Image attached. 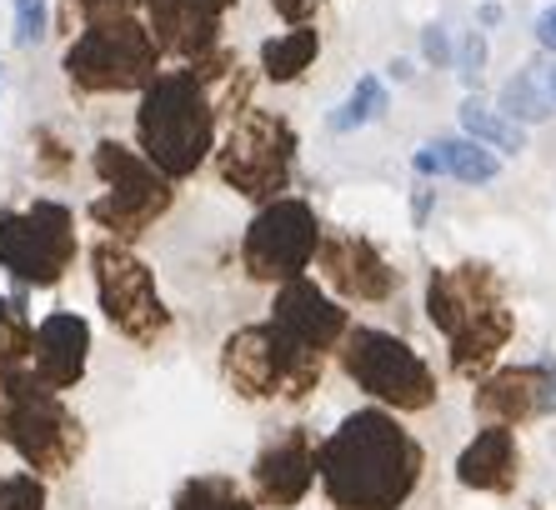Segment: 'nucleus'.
Masks as SVG:
<instances>
[{"label": "nucleus", "instance_id": "33", "mask_svg": "<svg viewBox=\"0 0 556 510\" xmlns=\"http://www.w3.org/2000/svg\"><path fill=\"white\" fill-rule=\"evenodd\" d=\"M481 26H502V5H496V0L481 5Z\"/></svg>", "mask_w": 556, "mask_h": 510}, {"label": "nucleus", "instance_id": "27", "mask_svg": "<svg viewBox=\"0 0 556 510\" xmlns=\"http://www.w3.org/2000/svg\"><path fill=\"white\" fill-rule=\"evenodd\" d=\"M46 506V485L36 475H5L0 481V510H40Z\"/></svg>", "mask_w": 556, "mask_h": 510}, {"label": "nucleus", "instance_id": "24", "mask_svg": "<svg viewBox=\"0 0 556 510\" xmlns=\"http://www.w3.org/2000/svg\"><path fill=\"white\" fill-rule=\"evenodd\" d=\"M381 115H387V86L376 76H362L356 90H351V101L331 115V130L346 136V130H362V126H371V120H381Z\"/></svg>", "mask_w": 556, "mask_h": 510}, {"label": "nucleus", "instance_id": "18", "mask_svg": "<svg viewBox=\"0 0 556 510\" xmlns=\"http://www.w3.org/2000/svg\"><path fill=\"white\" fill-rule=\"evenodd\" d=\"M517 471H521V456H517V435L506 425H486L477 431V441L462 450L456 460V475L462 485L471 490H511L517 485Z\"/></svg>", "mask_w": 556, "mask_h": 510}, {"label": "nucleus", "instance_id": "17", "mask_svg": "<svg viewBox=\"0 0 556 510\" xmlns=\"http://www.w3.org/2000/svg\"><path fill=\"white\" fill-rule=\"evenodd\" d=\"M316 481V456H311V441L301 431L281 435L276 446L261 450L256 460V496L266 506H296L301 496Z\"/></svg>", "mask_w": 556, "mask_h": 510}, {"label": "nucleus", "instance_id": "25", "mask_svg": "<svg viewBox=\"0 0 556 510\" xmlns=\"http://www.w3.org/2000/svg\"><path fill=\"white\" fill-rule=\"evenodd\" d=\"M176 510H251L247 500H241V490H236L231 481H191L181 490V500H176Z\"/></svg>", "mask_w": 556, "mask_h": 510}, {"label": "nucleus", "instance_id": "34", "mask_svg": "<svg viewBox=\"0 0 556 510\" xmlns=\"http://www.w3.org/2000/svg\"><path fill=\"white\" fill-rule=\"evenodd\" d=\"M387 71H391V80H402V86H406V80L416 76V71H412V61H391Z\"/></svg>", "mask_w": 556, "mask_h": 510}, {"label": "nucleus", "instance_id": "26", "mask_svg": "<svg viewBox=\"0 0 556 510\" xmlns=\"http://www.w3.org/2000/svg\"><path fill=\"white\" fill-rule=\"evenodd\" d=\"M11 11H15V46H40L46 40V30H51V5L46 0H11Z\"/></svg>", "mask_w": 556, "mask_h": 510}, {"label": "nucleus", "instance_id": "12", "mask_svg": "<svg viewBox=\"0 0 556 510\" xmlns=\"http://www.w3.org/2000/svg\"><path fill=\"white\" fill-rule=\"evenodd\" d=\"M477 410L492 416L496 425H517L531 416H552L556 410V366L536 360V366H511L496 370L492 381L477 391Z\"/></svg>", "mask_w": 556, "mask_h": 510}, {"label": "nucleus", "instance_id": "16", "mask_svg": "<svg viewBox=\"0 0 556 510\" xmlns=\"http://www.w3.org/2000/svg\"><path fill=\"white\" fill-rule=\"evenodd\" d=\"M231 0H151V36L155 46H170L186 61H201L216 46L220 11Z\"/></svg>", "mask_w": 556, "mask_h": 510}, {"label": "nucleus", "instance_id": "5", "mask_svg": "<svg viewBox=\"0 0 556 510\" xmlns=\"http://www.w3.org/2000/svg\"><path fill=\"white\" fill-rule=\"evenodd\" d=\"M291 161H296V136L281 115L271 111H247L231 126L226 145H220V180L236 186L251 201H276L291 180Z\"/></svg>", "mask_w": 556, "mask_h": 510}, {"label": "nucleus", "instance_id": "28", "mask_svg": "<svg viewBox=\"0 0 556 510\" xmlns=\"http://www.w3.org/2000/svg\"><path fill=\"white\" fill-rule=\"evenodd\" d=\"M481 71H486V36L471 30V36L456 46V76H462V86H477Z\"/></svg>", "mask_w": 556, "mask_h": 510}, {"label": "nucleus", "instance_id": "20", "mask_svg": "<svg viewBox=\"0 0 556 510\" xmlns=\"http://www.w3.org/2000/svg\"><path fill=\"white\" fill-rule=\"evenodd\" d=\"M462 130L471 136V141L492 145V151H502V155H521V151H527V130H521L511 115L492 111V105L481 101V95H466V105H462Z\"/></svg>", "mask_w": 556, "mask_h": 510}, {"label": "nucleus", "instance_id": "4", "mask_svg": "<svg viewBox=\"0 0 556 510\" xmlns=\"http://www.w3.org/2000/svg\"><path fill=\"white\" fill-rule=\"evenodd\" d=\"M346 370L366 396L387 400L396 410H427L437 400V375L402 335L356 326L346 331Z\"/></svg>", "mask_w": 556, "mask_h": 510}, {"label": "nucleus", "instance_id": "15", "mask_svg": "<svg viewBox=\"0 0 556 510\" xmlns=\"http://www.w3.org/2000/svg\"><path fill=\"white\" fill-rule=\"evenodd\" d=\"M86 356H91V326L80 316L55 310V316H46L36 326V350H30V360H36V375L51 385V391L76 385L80 375H86Z\"/></svg>", "mask_w": 556, "mask_h": 510}, {"label": "nucleus", "instance_id": "7", "mask_svg": "<svg viewBox=\"0 0 556 510\" xmlns=\"http://www.w3.org/2000/svg\"><path fill=\"white\" fill-rule=\"evenodd\" d=\"M226 381L241 391L247 400L261 396H306L316 375H321V356H306L296 345H286L276 335V326H247L226 341L220 356Z\"/></svg>", "mask_w": 556, "mask_h": 510}, {"label": "nucleus", "instance_id": "23", "mask_svg": "<svg viewBox=\"0 0 556 510\" xmlns=\"http://www.w3.org/2000/svg\"><path fill=\"white\" fill-rule=\"evenodd\" d=\"M36 350V331L26 320V295H0V366H21Z\"/></svg>", "mask_w": 556, "mask_h": 510}, {"label": "nucleus", "instance_id": "6", "mask_svg": "<svg viewBox=\"0 0 556 510\" xmlns=\"http://www.w3.org/2000/svg\"><path fill=\"white\" fill-rule=\"evenodd\" d=\"M76 260V226L61 201H36L30 211L0 216V266L21 285H55Z\"/></svg>", "mask_w": 556, "mask_h": 510}, {"label": "nucleus", "instance_id": "32", "mask_svg": "<svg viewBox=\"0 0 556 510\" xmlns=\"http://www.w3.org/2000/svg\"><path fill=\"white\" fill-rule=\"evenodd\" d=\"M536 40H542L546 51L556 55V5H546V11L536 15Z\"/></svg>", "mask_w": 556, "mask_h": 510}, {"label": "nucleus", "instance_id": "3", "mask_svg": "<svg viewBox=\"0 0 556 510\" xmlns=\"http://www.w3.org/2000/svg\"><path fill=\"white\" fill-rule=\"evenodd\" d=\"M161 46L130 15H101L91 30H80L76 46L65 51V71L80 90H136L155 80Z\"/></svg>", "mask_w": 556, "mask_h": 510}, {"label": "nucleus", "instance_id": "11", "mask_svg": "<svg viewBox=\"0 0 556 510\" xmlns=\"http://www.w3.org/2000/svg\"><path fill=\"white\" fill-rule=\"evenodd\" d=\"M271 326L286 345H296V350H306V356L331 350V345L351 331L346 310H341L316 281H306V276H296V281H286L281 291H276Z\"/></svg>", "mask_w": 556, "mask_h": 510}, {"label": "nucleus", "instance_id": "8", "mask_svg": "<svg viewBox=\"0 0 556 510\" xmlns=\"http://www.w3.org/2000/svg\"><path fill=\"white\" fill-rule=\"evenodd\" d=\"M96 176L105 180V195L91 205V216L101 220L111 235H136L155 216H166L170 205V176L146 161V155L126 151L116 141L96 145Z\"/></svg>", "mask_w": 556, "mask_h": 510}, {"label": "nucleus", "instance_id": "35", "mask_svg": "<svg viewBox=\"0 0 556 510\" xmlns=\"http://www.w3.org/2000/svg\"><path fill=\"white\" fill-rule=\"evenodd\" d=\"M546 95H552V101H556V61L546 65Z\"/></svg>", "mask_w": 556, "mask_h": 510}, {"label": "nucleus", "instance_id": "2", "mask_svg": "<svg viewBox=\"0 0 556 510\" xmlns=\"http://www.w3.org/2000/svg\"><path fill=\"white\" fill-rule=\"evenodd\" d=\"M136 136H141V155L161 176H191L216 141V111H211L206 80L195 71L155 76L136 111Z\"/></svg>", "mask_w": 556, "mask_h": 510}, {"label": "nucleus", "instance_id": "19", "mask_svg": "<svg viewBox=\"0 0 556 510\" xmlns=\"http://www.w3.org/2000/svg\"><path fill=\"white\" fill-rule=\"evenodd\" d=\"M316 55H321V36H316L311 26H291V30H281V36H271L266 46H261V71H266V80L286 86V80L306 76Z\"/></svg>", "mask_w": 556, "mask_h": 510}, {"label": "nucleus", "instance_id": "9", "mask_svg": "<svg viewBox=\"0 0 556 510\" xmlns=\"http://www.w3.org/2000/svg\"><path fill=\"white\" fill-rule=\"evenodd\" d=\"M91 266H96V295H101L105 320H111L126 341L151 345L155 335L166 331L170 316H166V306H161V291H155V276L146 260H136L126 245L105 241V245H96Z\"/></svg>", "mask_w": 556, "mask_h": 510}, {"label": "nucleus", "instance_id": "13", "mask_svg": "<svg viewBox=\"0 0 556 510\" xmlns=\"http://www.w3.org/2000/svg\"><path fill=\"white\" fill-rule=\"evenodd\" d=\"M496 306H502V285H496V276L486 266L437 270L427 285V316H431V326H441L446 335L466 331L471 320H481Z\"/></svg>", "mask_w": 556, "mask_h": 510}, {"label": "nucleus", "instance_id": "21", "mask_svg": "<svg viewBox=\"0 0 556 510\" xmlns=\"http://www.w3.org/2000/svg\"><path fill=\"white\" fill-rule=\"evenodd\" d=\"M446 170H452L462 186H492V180L502 176V161H496L492 145L471 141V136H456V141H446Z\"/></svg>", "mask_w": 556, "mask_h": 510}, {"label": "nucleus", "instance_id": "30", "mask_svg": "<svg viewBox=\"0 0 556 510\" xmlns=\"http://www.w3.org/2000/svg\"><path fill=\"white\" fill-rule=\"evenodd\" d=\"M412 170H416L421 180H431V176H452V170H446V141H427V145H416Z\"/></svg>", "mask_w": 556, "mask_h": 510}, {"label": "nucleus", "instance_id": "1", "mask_svg": "<svg viewBox=\"0 0 556 510\" xmlns=\"http://www.w3.org/2000/svg\"><path fill=\"white\" fill-rule=\"evenodd\" d=\"M316 471L341 510H396L416 490L421 446L387 410H356L321 446Z\"/></svg>", "mask_w": 556, "mask_h": 510}, {"label": "nucleus", "instance_id": "29", "mask_svg": "<svg viewBox=\"0 0 556 510\" xmlns=\"http://www.w3.org/2000/svg\"><path fill=\"white\" fill-rule=\"evenodd\" d=\"M421 55H427L437 71L456 65V46H452V36H446V26H437V21H431V26L421 30Z\"/></svg>", "mask_w": 556, "mask_h": 510}, {"label": "nucleus", "instance_id": "10", "mask_svg": "<svg viewBox=\"0 0 556 510\" xmlns=\"http://www.w3.org/2000/svg\"><path fill=\"white\" fill-rule=\"evenodd\" d=\"M316 251H321V220L306 201L291 195H276L241 241V260L256 281H296L316 260Z\"/></svg>", "mask_w": 556, "mask_h": 510}, {"label": "nucleus", "instance_id": "31", "mask_svg": "<svg viewBox=\"0 0 556 510\" xmlns=\"http://www.w3.org/2000/svg\"><path fill=\"white\" fill-rule=\"evenodd\" d=\"M276 11L286 15V21H296V26H306V15L316 11V5H321V0H271Z\"/></svg>", "mask_w": 556, "mask_h": 510}, {"label": "nucleus", "instance_id": "14", "mask_svg": "<svg viewBox=\"0 0 556 510\" xmlns=\"http://www.w3.org/2000/svg\"><path fill=\"white\" fill-rule=\"evenodd\" d=\"M316 260H321L326 281L341 295H351V301H387L391 285H396L381 251L371 241H362V235H321Z\"/></svg>", "mask_w": 556, "mask_h": 510}, {"label": "nucleus", "instance_id": "22", "mask_svg": "<svg viewBox=\"0 0 556 510\" xmlns=\"http://www.w3.org/2000/svg\"><path fill=\"white\" fill-rule=\"evenodd\" d=\"M496 111L511 115L517 126H536V120H546V115H552V95L536 86V76H531V71H517V76L502 86V95H496Z\"/></svg>", "mask_w": 556, "mask_h": 510}]
</instances>
